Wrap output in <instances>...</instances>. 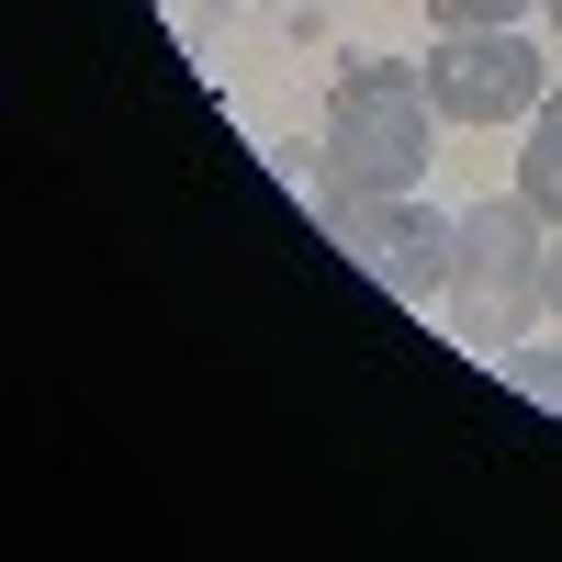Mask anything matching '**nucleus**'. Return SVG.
<instances>
[{"instance_id": "0eeeda50", "label": "nucleus", "mask_w": 562, "mask_h": 562, "mask_svg": "<svg viewBox=\"0 0 562 562\" xmlns=\"http://www.w3.org/2000/svg\"><path fill=\"white\" fill-rule=\"evenodd\" d=\"M428 12H439V34H473V23H518L529 0H428Z\"/></svg>"}, {"instance_id": "9b49d317", "label": "nucleus", "mask_w": 562, "mask_h": 562, "mask_svg": "<svg viewBox=\"0 0 562 562\" xmlns=\"http://www.w3.org/2000/svg\"><path fill=\"white\" fill-rule=\"evenodd\" d=\"M551 23H562V0H551Z\"/></svg>"}, {"instance_id": "6e6552de", "label": "nucleus", "mask_w": 562, "mask_h": 562, "mask_svg": "<svg viewBox=\"0 0 562 562\" xmlns=\"http://www.w3.org/2000/svg\"><path fill=\"white\" fill-rule=\"evenodd\" d=\"M540 315L562 326V225H551V259H540Z\"/></svg>"}, {"instance_id": "9d476101", "label": "nucleus", "mask_w": 562, "mask_h": 562, "mask_svg": "<svg viewBox=\"0 0 562 562\" xmlns=\"http://www.w3.org/2000/svg\"><path fill=\"white\" fill-rule=\"evenodd\" d=\"M293 12H326V0H293Z\"/></svg>"}, {"instance_id": "f257e3e1", "label": "nucleus", "mask_w": 562, "mask_h": 562, "mask_svg": "<svg viewBox=\"0 0 562 562\" xmlns=\"http://www.w3.org/2000/svg\"><path fill=\"white\" fill-rule=\"evenodd\" d=\"M540 259H551V214L529 192H495L461 214V237H450V338H473V349H518L529 338V315H540Z\"/></svg>"}, {"instance_id": "f03ea898", "label": "nucleus", "mask_w": 562, "mask_h": 562, "mask_svg": "<svg viewBox=\"0 0 562 562\" xmlns=\"http://www.w3.org/2000/svg\"><path fill=\"white\" fill-rule=\"evenodd\" d=\"M428 79L394 68V57H371V45H349L338 79H326V158H338L349 192H416L428 180Z\"/></svg>"}, {"instance_id": "20e7f679", "label": "nucleus", "mask_w": 562, "mask_h": 562, "mask_svg": "<svg viewBox=\"0 0 562 562\" xmlns=\"http://www.w3.org/2000/svg\"><path fill=\"white\" fill-rule=\"evenodd\" d=\"M450 237H461V214H428L416 192H360L338 214V248H360V270L383 281V293H405V304L450 293Z\"/></svg>"}, {"instance_id": "423d86ee", "label": "nucleus", "mask_w": 562, "mask_h": 562, "mask_svg": "<svg viewBox=\"0 0 562 562\" xmlns=\"http://www.w3.org/2000/svg\"><path fill=\"white\" fill-rule=\"evenodd\" d=\"M518 192L562 225V135H529V158H518Z\"/></svg>"}, {"instance_id": "1a4fd4ad", "label": "nucleus", "mask_w": 562, "mask_h": 562, "mask_svg": "<svg viewBox=\"0 0 562 562\" xmlns=\"http://www.w3.org/2000/svg\"><path fill=\"white\" fill-rule=\"evenodd\" d=\"M540 135H562V68H551V90H540Z\"/></svg>"}, {"instance_id": "7ed1b4c3", "label": "nucleus", "mask_w": 562, "mask_h": 562, "mask_svg": "<svg viewBox=\"0 0 562 562\" xmlns=\"http://www.w3.org/2000/svg\"><path fill=\"white\" fill-rule=\"evenodd\" d=\"M416 79H428L439 124H518V113H540V90H551L540 45H529L518 23H473V34H439L428 57H416Z\"/></svg>"}, {"instance_id": "39448f33", "label": "nucleus", "mask_w": 562, "mask_h": 562, "mask_svg": "<svg viewBox=\"0 0 562 562\" xmlns=\"http://www.w3.org/2000/svg\"><path fill=\"white\" fill-rule=\"evenodd\" d=\"M506 394L562 416V338H518V349H506Z\"/></svg>"}]
</instances>
